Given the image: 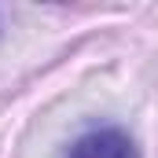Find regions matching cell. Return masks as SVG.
I'll return each mask as SVG.
<instances>
[{
  "label": "cell",
  "mask_w": 158,
  "mask_h": 158,
  "mask_svg": "<svg viewBox=\"0 0 158 158\" xmlns=\"http://www.w3.org/2000/svg\"><path fill=\"white\" fill-rule=\"evenodd\" d=\"M63 158H140V147L125 129H88L66 147Z\"/></svg>",
  "instance_id": "obj_1"
}]
</instances>
